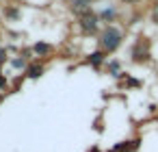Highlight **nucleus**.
I'll return each instance as SVG.
<instances>
[{"label": "nucleus", "instance_id": "f257e3e1", "mask_svg": "<svg viewBox=\"0 0 158 152\" xmlns=\"http://www.w3.org/2000/svg\"><path fill=\"white\" fill-rule=\"evenodd\" d=\"M119 44H121V33H119L115 26H108V28L102 31V35H100V46H102L106 52H113Z\"/></svg>", "mask_w": 158, "mask_h": 152}, {"label": "nucleus", "instance_id": "f03ea898", "mask_svg": "<svg viewBox=\"0 0 158 152\" xmlns=\"http://www.w3.org/2000/svg\"><path fill=\"white\" fill-rule=\"evenodd\" d=\"M80 26H82V31H85V33H93V31H95V26H98V18H95L93 13H87V15H82V18H80Z\"/></svg>", "mask_w": 158, "mask_h": 152}, {"label": "nucleus", "instance_id": "7ed1b4c3", "mask_svg": "<svg viewBox=\"0 0 158 152\" xmlns=\"http://www.w3.org/2000/svg\"><path fill=\"white\" fill-rule=\"evenodd\" d=\"M35 52H37V54H48V52H50V46L44 44V41H39V44H35Z\"/></svg>", "mask_w": 158, "mask_h": 152}, {"label": "nucleus", "instance_id": "20e7f679", "mask_svg": "<svg viewBox=\"0 0 158 152\" xmlns=\"http://www.w3.org/2000/svg\"><path fill=\"white\" fill-rule=\"evenodd\" d=\"M41 72H44V67H41V65H33V67H28V76H33V78H37Z\"/></svg>", "mask_w": 158, "mask_h": 152}, {"label": "nucleus", "instance_id": "39448f33", "mask_svg": "<svg viewBox=\"0 0 158 152\" xmlns=\"http://www.w3.org/2000/svg\"><path fill=\"white\" fill-rule=\"evenodd\" d=\"M102 57H104L102 52H95V54H91V63H93V65H98V63H102Z\"/></svg>", "mask_w": 158, "mask_h": 152}, {"label": "nucleus", "instance_id": "423d86ee", "mask_svg": "<svg viewBox=\"0 0 158 152\" xmlns=\"http://www.w3.org/2000/svg\"><path fill=\"white\" fill-rule=\"evenodd\" d=\"M87 5H89V0H74L76 9H87Z\"/></svg>", "mask_w": 158, "mask_h": 152}, {"label": "nucleus", "instance_id": "0eeeda50", "mask_svg": "<svg viewBox=\"0 0 158 152\" xmlns=\"http://www.w3.org/2000/svg\"><path fill=\"white\" fill-rule=\"evenodd\" d=\"M126 2H139V0H126Z\"/></svg>", "mask_w": 158, "mask_h": 152}, {"label": "nucleus", "instance_id": "6e6552de", "mask_svg": "<svg viewBox=\"0 0 158 152\" xmlns=\"http://www.w3.org/2000/svg\"><path fill=\"white\" fill-rule=\"evenodd\" d=\"M156 18H158V11H156Z\"/></svg>", "mask_w": 158, "mask_h": 152}]
</instances>
